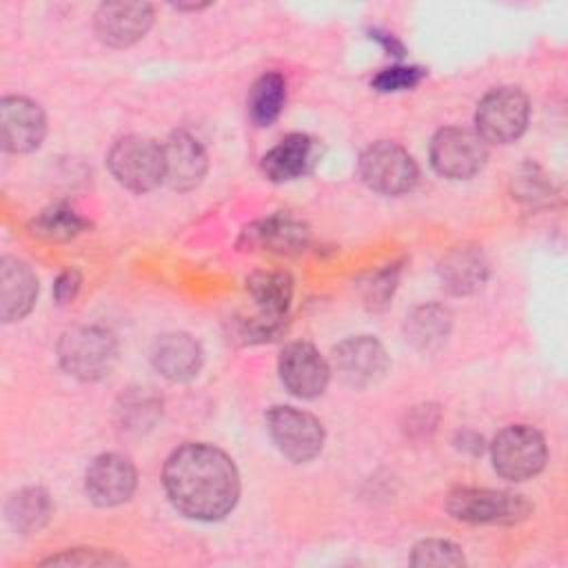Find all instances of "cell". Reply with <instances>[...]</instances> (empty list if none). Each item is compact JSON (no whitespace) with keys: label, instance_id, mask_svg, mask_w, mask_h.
I'll return each mask as SVG.
<instances>
[{"label":"cell","instance_id":"cell-26","mask_svg":"<svg viewBox=\"0 0 568 568\" xmlns=\"http://www.w3.org/2000/svg\"><path fill=\"white\" fill-rule=\"evenodd\" d=\"M158 415H160V402L151 393L131 390L122 395V404L118 406L120 426L135 433H140L142 428H151Z\"/></svg>","mask_w":568,"mask_h":568},{"label":"cell","instance_id":"cell-5","mask_svg":"<svg viewBox=\"0 0 568 568\" xmlns=\"http://www.w3.org/2000/svg\"><path fill=\"white\" fill-rule=\"evenodd\" d=\"M446 508L468 524H517L532 510L524 495L490 488H457L448 495Z\"/></svg>","mask_w":568,"mask_h":568},{"label":"cell","instance_id":"cell-19","mask_svg":"<svg viewBox=\"0 0 568 568\" xmlns=\"http://www.w3.org/2000/svg\"><path fill=\"white\" fill-rule=\"evenodd\" d=\"M317 142L304 133L286 135L262 158V171L273 182H288L306 175L317 162Z\"/></svg>","mask_w":568,"mask_h":568},{"label":"cell","instance_id":"cell-10","mask_svg":"<svg viewBox=\"0 0 568 568\" xmlns=\"http://www.w3.org/2000/svg\"><path fill=\"white\" fill-rule=\"evenodd\" d=\"M280 379L286 390L302 399L320 397L331 379L328 362L308 342H293L280 355Z\"/></svg>","mask_w":568,"mask_h":568},{"label":"cell","instance_id":"cell-16","mask_svg":"<svg viewBox=\"0 0 568 568\" xmlns=\"http://www.w3.org/2000/svg\"><path fill=\"white\" fill-rule=\"evenodd\" d=\"M164 153V182L175 191H191L195 189L206 173L209 160L202 144L184 133L175 131L162 144Z\"/></svg>","mask_w":568,"mask_h":568},{"label":"cell","instance_id":"cell-25","mask_svg":"<svg viewBox=\"0 0 568 568\" xmlns=\"http://www.w3.org/2000/svg\"><path fill=\"white\" fill-rule=\"evenodd\" d=\"M91 224L89 220H84L80 213H75L69 206H49L44 211H40L31 224L29 231L42 240H51V242H67L75 235H80L82 231H87Z\"/></svg>","mask_w":568,"mask_h":568},{"label":"cell","instance_id":"cell-13","mask_svg":"<svg viewBox=\"0 0 568 568\" xmlns=\"http://www.w3.org/2000/svg\"><path fill=\"white\" fill-rule=\"evenodd\" d=\"M135 484H138L135 466L129 457L120 453L98 455L89 464L87 477H84V488L89 499L104 508L126 501L133 495Z\"/></svg>","mask_w":568,"mask_h":568},{"label":"cell","instance_id":"cell-8","mask_svg":"<svg viewBox=\"0 0 568 568\" xmlns=\"http://www.w3.org/2000/svg\"><path fill=\"white\" fill-rule=\"evenodd\" d=\"M359 175L377 193L402 195L415 186L419 171L413 155L404 146L379 140L362 153Z\"/></svg>","mask_w":568,"mask_h":568},{"label":"cell","instance_id":"cell-21","mask_svg":"<svg viewBox=\"0 0 568 568\" xmlns=\"http://www.w3.org/2000/svg\"><path fill=\"white\" fill-rule=\"evenodd\" d=\"M453 315L442 304H422L413 308L404 324V335L410 346H415L422 353H433L450 335Z\"/></svg>","mask_w":568,"mask_h":568},{"label":"cell","instance_id":"cell-2","mask_svg":"<svg viewBox=\"0 0 568 568\" xmlns=\"http://www.w3.org/2000/svg\"><path fill=\"white\" fill-rule=\"evenodd\" d=\"M58 359L71 377L95 382L111 373L118 359V344L102 326H73L58 342Z\"/></svg>","mask_w":568,"mask_h":568},{"label":"cell","instance_id":"cell-30","mask_svg":"<svg viewBox=\"0 0 568 568\" xmlns=\"http://www.w3.org/2000/svg\"><path fill=\"white\" fill-rule=\"evenodd\" d=\"M42 564L44 566H122L126 561L113 552L93 550V548H73L55 557H49Z\"/></svg>","mask_w":568,"mask_h":568},{"label":"cell","instance_id":"cell-18","mask_svg":"<svg viewBox=\"0 0 568 568\" xmlns=\"http://www.w3.org/2000/svg\"><path fill=\"white\" fill-rule=\"evenodd\" d=\"M38 277L29 264L16 257L0 262V317L2 322L22 320L36 304Z\"/></svg>","mask_w":568,"mask_h":568},{"label":"cell","instance_id":"cell-14","mask_svg":"<svg viewBox=\"0 0 568 568\" xmlns=\"http://www.w3.org/2000/svg\"><path fill=\"white\" fill-rule=\"evenodd\" d=\"M153 24V7L146 2H104L95 11V33L109 47H131Z\"/></svg>","mask_w":568,"mask_h":568},{"label":"cell","instance_id":"cell-6","mask_svg":"<svg viewBox=\"0 0 568 568\" xmlns=\"http://www.w3.org/2000/svg\"><path fill=\"white\" fill-rule=\"evenodd\" d=\"M528 98L517 87H497L488 91L475 113L477 133L484 142L508 144L515 142L528 124Z\"/></svg>","mask_w":568,"mask_h":568},{"label":"cell","instance_id":"cell-27","mask_svg":"<svg viewBox=\"0 0 568 568\" xmlns=\"http://www.w3.org/2000/svg\"><path fill=\"white\" fill-rule=\"evenodd\" d=\"M284 331V317L266 315L260 311L255 317H235L231 320V337L240 344H260L275 339Z\"/></svg>","mask_w":568,"mask_h":568},{"label":"cell","instance_id":"cell-9","mask_svg":"<svg viewBox=\"0 0 568 568\" xmlns=\"http://www.w3.org/2000/svg\"><path fill=\"white\" fill-rule=\"evenodd\" d=\"M266 430L277 450L295 464L311 462L324 446L320 419L293 406H273L266 413Z\"/></svg>","mask_w":568,"mask_h":568},{"label":"cell","instance_id":"cell-34","mask_svg":"<svg viewBox=\"0 0 568 568\" xmlns=\"http://www.w3.org/2000/svg\"><path fill=\"white\" fill-rule=\"evenodd\" d=\"M371 36L375 38V40H379L384 47H386V51L388 53H393V55H402L404 53V49H402V44L393 38V36H388V33H382V31H371Z\"/></svg>","mask_w":568,"mask_h":568},{"label":"cell","instance_id":"cell-12","mask_svg":"<svg viewBox=\"0 0 568 568\" xmlns=\"http://www.w3.org/2000/svg\"><path fill=\"white\" fill-rule=\"evenodd\" d=\"M333 364L344 384L353 388H366L384 377L388 368V355L375 337L357 335L335 346Z\"/></svg>","mask_w":568,"mask_h":568},{"label":"cell","instance_id":"cell-20","mask_svg":"<svg viewBox=\"0 0 568 568\" xmlns=\"http://www.w3.org/2000/svg\"><path fill=\"white\" fill-rule=\"evenodd\" d=\"M488 260L479 246H455L439 260V280L453 295H468L484 286Z\"/></svg>","mask_w":568,"mask_h":568},{"label":"cell","instance_id":"cell-31","mask_svg":"<svg viewBox=\"0 0 568 568\" xmlns=\"http://www.w3.org/2000/svg\"><path fill=\"white\" fill-rule=\"evenodd\" d=\"M424 69L419 67H388L382 69L371 84L382 91V93H390V91H404V89H413L415 84L422 82L424 78Z\"/></svg>","mask_w":568,"mask_h":568},{"label":"cell","instance_id":"cell-17","mask_svg":"<svg viewBox=\"0 0 568 568\" xmlns=\"http://www.w3.org/2000/svg\"><path fill=\"white\" fill-rule=\"evenodd\" d=\"M151 362L162 377L186 382L202 368V348L186 333H164L151 346Z\"/></svg>","mask_w":568,"mask_h":568},{"label":"cell","instance_id":"cell-24","mask_svg":"<svg viewBox=\"0 0 568 568\" xmlns=\"http://www.w3.org/2000/svg\"><path fill=\"white\" fill-rule=\"evenodd\" d=\"M286 100V82L280 73H264L248 93V118L255 126H268L282 113Z\"/></svg>","mask_w":568,"mask_h":568},{"label":"cell","instance_id":"cell-23","mask_svg":"<svg viewBox=\"0 0 568 568\" xmlns=\"http://www.w3.org/2000/svg\"><path fill=\"white\" fill-rule=\"evenodd\" d=\"M51 510H53V506H51L49 493L38 486H29V488L13 493L4 508L7 521L11 524L13 530H18L22 535L40 530L49 521Z\"/></svg>","mask_w":568,"mask_h":568},{"label":"cell","instance_id":"cell-29","mask_svg":"<svg viewBox=\"0 0 568 568\" xmlns=\"http://www.w3.org/2000/svg\"><path fill=\"white\" fill-rule=\"evenodd\" d=\"M399 264H388L366 280L362 286V300L371 311H382L388 306L399 280Z\"/></svg>","mask_w":568,"mask_h":568},{"label":"cell","instance_id":"cell-3","mask_svg":"<svg viewBox=\"0 0 568 568\" xmlns=\"http://www.w3.org/2000/svg\"><path fill=\"white\" fill-rule=\"evenodd\" d=\"M109 171L129 191L146 193L164 182V153L162 144L144 135L120 138L109 155Z\"/></svg>","mask_w":568,"mask_h":568},{"label":"cell","instance_id":"cell-32","mask_svg":"<svg viewBox=\"0 0 568 568\" xmlns=\"http://www.w3.org/2000/svg\"><path fill=\"white\" fill-rule=\"evenodd\" d=\"M513 193L521 200H537L548 193V184L537 166L526 164L517 175H513Z\"/></svg>","mask_w":568,"mask_h":568},{"label":"cell","instance_id":"cell-15","mask_svg":"<svg viewBox=\"0 0 568 568\" xmlns=\"http://www.w3.org/2000/svg\"><path fill=\"white\" fill-rule=\"evenodd\" d=\"M311 231L304 222L291 215H271L248 224L240 235L244 251H271V253H297L306 248Z\"/></svg>","mask_w":568,"mask_h":568},{"label":"cell","instance_id":"cell-11","mask_svg":"<svg viewBox=\"0 0 568 568\" xmlns=\"http://www.w3.org/2000/svg\"><path fill=\"white\" fill-rule=\"evenodd\" d=\"M47 133L42 109L22 95H7L0 102V142L9 153H29L38 149Z\"/></svg>","mask_w":568,"mask_h":568},{"label":"cell","instance_id":"cell-33","mask_svg":"<svg viewBox=\"0 0 568 568\" xmlns=\"http://www.w3.org/2000/svg\"><path fill=\"white\" fill-rule=\"evenodd\" d=\"M80 284H82V277H80V271L78 268H67L58 275L55 284H53V295H55V302L60 304H69L75 300L78 291H80Z\"/></svg>","mask_w":568,"mask_h":568},{"label":"cell","instance_id":"cell-4","mask_svg":"<svg viewBox=\"0 0 568 568\" xmlns=\"http://www.w3.org/2000/svg\"><path fill=\"white\" fill-rule=\"evenodd\" d=\"M490 457L497 475L510 481H524L541 473L548 450L537 428L515 424L497 433L490 446Z\"/></svg>","mask_w":568,"mask_h":568},{"label":"cell","instance_id":"cell-7","mask_svg":"<svg viewBox=\"0 0 568 568\" xmlns=\"http://www.w3.org/2000/svg\"><path fill=\"white\" fill-rule=\"evenodd\" d=\"M488 160V142L464 126H446L430 140V164L448 180H468L484 169Z\"/></svg>","mask_w":568,"mask_h":568},{"label":"cell","instance_id":"cell-28","mask_svg":"<svg viewBox=\"0 0 568 568\" xmlns=\"http://www.w3.org/2000/svg\"><path fill=\"white\" fill-rule=\"evenodd\" d=\"M464 552L446 539H424L413 548V566H464Z\"/></svg>","mask_w":568,"mask_h":568},{"label":"cell","instance_id":"cell-22","mask_svg":"<svg viewBox=\"0 0 568 568\" xmlns=\"http://www.w3.org/2000/svg\"><path fill=\"white\" fill-rule=\"evenodd\" d=\"M246 291L262 313L284 317L293 297V277L284 271H255L246 277Z\"/></svg>","mask_w":568,"mask_h":568},{"label":"cell","instance_id":"cell-1","mask_svg":"<svg viewBox=\"0 0 568 568\" xmlns=\"http://www.w3.org/2000/svg\"><path fill=\"white\" fill-rule=\"evenodd\" d=\"M169 501L191 519L217 521L240 497V475L233 459L211 444L175 448L162 470Z\"/></svg>","mask_w":568,"mask_h":568}]
</instances>
